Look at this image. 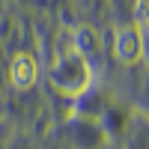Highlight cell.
I'll return each instance as SVG.
<instances>
[{
  "label": "cell",
  "instance_id": "2",
  "mask_svg": "<svg viewBox=\"0 0 149 149\" xmlns=\"http://www.w3.org/2000/svg\"><path fill=\"white\" fill-rule=\"evenodd\" d=\"M113 54L119 63L134 66L143 60V30L137 24H128V27L116 30V39H113Z\"/></svg>",
  "mask_w": 149,
  "mask_h": 149
},
{
  "label": "cell",
  "instance_id": "4",
  "mask_svg": "<svg viewBox=\"0 0 149 149\" xmlns=\"http://www.w3.org/2000/svg\"><path fill=\"white\" fill-rule=\"evenodd\" d=\"M134 24L140 30L149 27V0H134Z\"/></svg>",
  "mask_w": 149,
  "mask_h": 149
},
{
  "label": "cell",
  "instance_id": "3",
  "mask_svg": "<svg viewBox=\"0 0 149 149\" xmlns=\"http://www.w3.org/2000/svg\"><path fill=\"white\" fill-rule=\"evenodd\" d=\"M39 78V63L33 60V54H15L9 63V81L15 90H30Z\"/></svg>",
  "mask_w": 149,
  "mask_h": 149
},
{
  "label": "cell",
  "instance_id": "1",
  "mask_svg": "<svg viewBox=\"0 0 149 149\" xmlns=\"http://www.w3.org/2000/svg\"><path fill=\"white\" fill-rule=\"evenodd\" d=\"M60 42H63V45H60V51H57V63L51 69V81H54V86L60 93L81 95L86 86H90V81H93L90 60L74 48V33L66 30Z\"/></svg>",
  "mask_w": 149,
  "mask_h": 149
}]
</instances>
